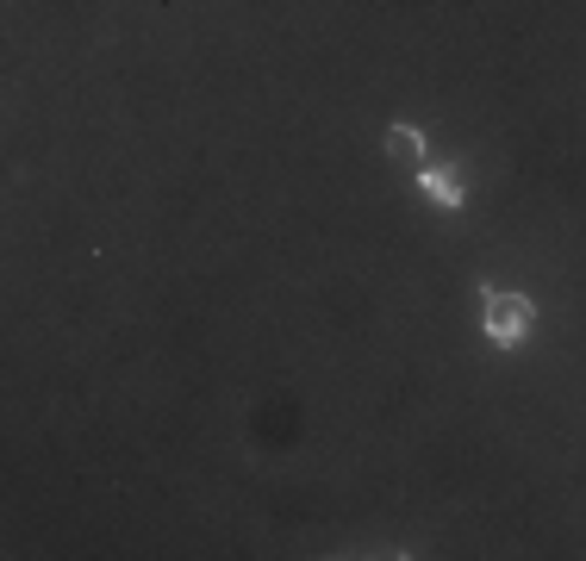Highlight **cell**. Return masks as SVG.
Returning <instances> with one entry per match:
<instances>
[{"instance_id": "1", "label": "cell", "mask_w": 586, "mask_h": 561, "mask_svg": "<svg viewBox=\"0 0 586 561\" xmlns=\"http://www.w3.org/2000/svg\"><path fill=\"white\" fill-rule=\"evenodd\" d=\"M480 331H487L499 350H511V343H524L537 331V306L524 294H506V287H480Z\"/></svg>"}, {"instance_id": "3", "label": "cell", "mask_w": 586, "mask_h": 561, "mask_svg": "<svg viewBox=\"0 0 586 561\" xmlns=\"http://www.w3.org/2000/svg\"><path fill=\"white\" fill-rule=\"evenodd\" d=\"M380 150L399 156V163H425V131L399 119V125H387V131H380Z\"/></svg>"}, {"instance_id": "2", "label": "cell", "mask_w": 586, "mask_h": 561, "mask_svg": "<svg viewBox=\"0 0 586 561\" xmlns=\"http://www.w3.org/2000/svg\"><path fill=\"white\" fill-rule=\"evenodd\" d=\"M418 187H425L430 200L444 206V213H456V206H468V194H461L456 169H437V163H425V169H418Z\"/></svg>"}]
</instances>
